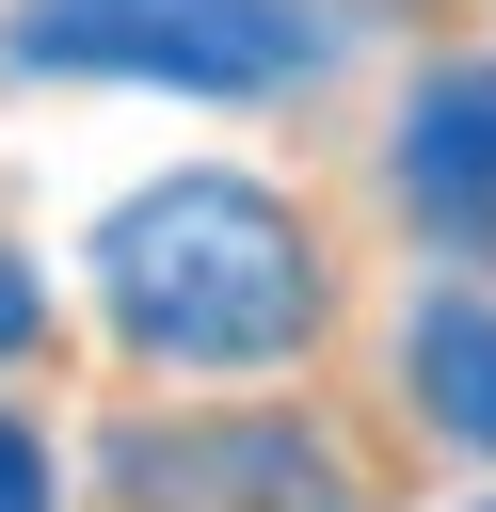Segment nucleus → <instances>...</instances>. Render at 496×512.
Listing matches in <instances>:
<instances>
[{"label":"nucleus","instance_id":"8","mask_svg":"<svg viewBox=\"0 0 496 512\" xmlns=\"http://www.w3.org/2000/svg\"><path fill=\"white\" fill-rule=\"evenodd\" d=\"M480 512H496V496H480Z\"/></svg>","mask_w":496,"mask_h":512},{"label":"nucleus","instance_id":"5","mask_svg":"<svg viewBox=\"0 0 496 512\" xmlns=\"http://www.w3.org/2000/svg\"><path fill=\"white\" fill-rule=\"evenodd\" d=\"M400 368H416V400H432L448 448H496V304L480 288H432L416 336H400Z\"/></svg>","mask_w":496,"mask_h":512},{"label":"nucleus","instance_id":"1","mask_svg":"<svg viewBox=\"0 0 496 512\" xmlns=\"http://www.w3.org/2000/svg\"><path fill=\"white\" fill-rule=\"evenodd\" d=\"M96 304H112V336L160 352V368H272V352H304V320H320V256H304V224H288L272 192H240V176H160V192H128V208L96 224Z\"/></svg>","mask_w":496,"mask_h":512},{"label":"nucleus","instance_id":"7","mask_svg":"<svg viewBox=\"0 0 496 512\" xmlns=\"http://www.w3.org/2000/svg\"><path fill=\"white\" fill-rule=\"evenodd\" d=\"M32 320H48V304H32V272L0 256V352H32Z\"/></svg>","mask_w":496,"mask_h":512},{"label":"nucleus","instance_id":"3","mask_svg":"<svg viewBox=\"0 0 496 512\" xmlns=\"http://www.w3.org/2000/svg\"><path fill=\"white\" fill-rule=\"evenodd\" d=\"M112 496L128 512H352L336 448L288 416H224V432H112Z\"/></svg>","mask_w":496,"mask_h":512},{"label":"nucleus","instance_id":"6","mask_svg":"<svg viewBox=\"0 0 496 512\" xmlns=\"http://www.w3.org/2000/svg\"><path fill=\"white\" fill-rule=\"evenodd\" d=\"M0 512H48V448H32L16 416H0Z\"/></svg>","mask_w":496,"mask_h":512},{"label":"nucleus","instance_id":"4","mask_svg":"<svg viewBox=\"0 0 496 512\" xmlns=\"http://www.w3.org/2000/svg\"><path fill=\"white\" fill-rule=\"evenodd\" d=\"M400 208L432 224V240H496V64H448V80H416V112H400Z\"/></svg>","mask_w":496,"mask_h":512},{"label":"nucleus","instance_id":"2","mask_svg":"<svg viewBox=\"0 0 496 512\" xmlns=\"http://www.w3.org/2000/svg\"><path fill=\"white\" fill-rule=\"evenodd\" d=\"M16 64H96V80H176V96H272L320 64L304 0H16Z\"/></svg>","mask_w":496,"mask_h":512}]
</instances>
